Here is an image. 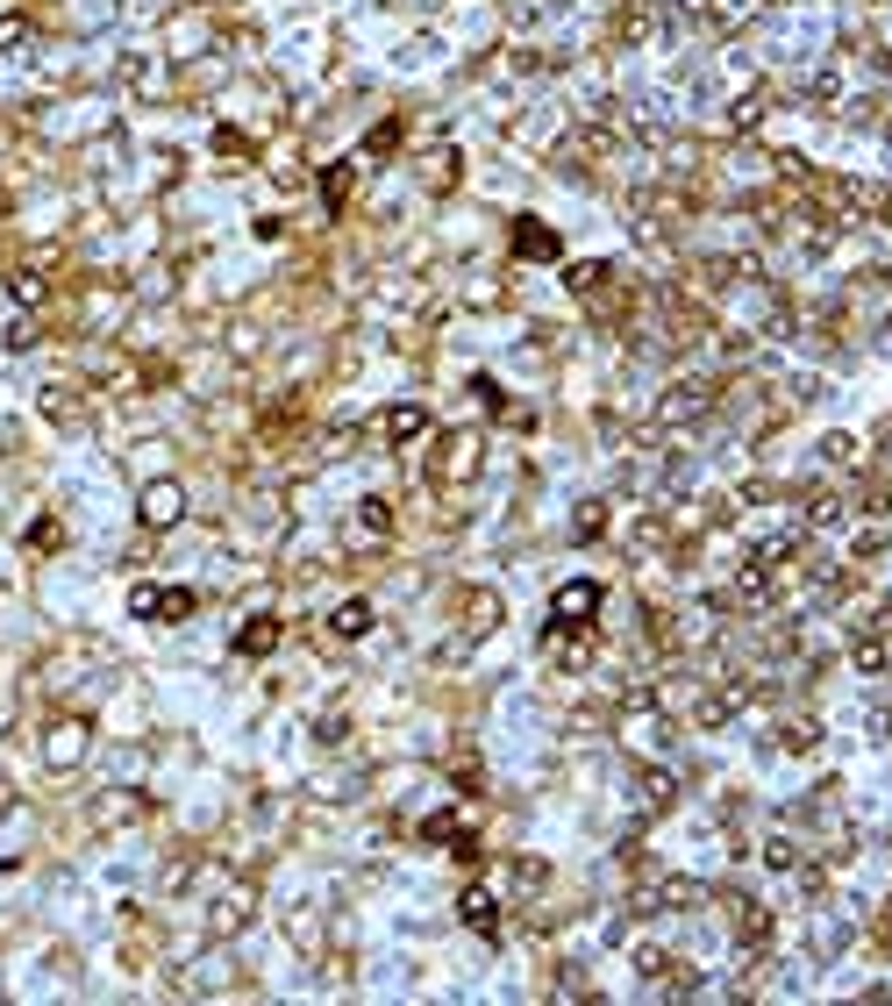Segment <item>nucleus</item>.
<instances>
[{
	"mask_svg": "<svg viewBox=\"0 0 892 1006\" xmlns=\"http://www.w3.org/2000/svg\"><path fill=\"white\" fill-rule=\"evenodd\" d=\"M450 172H458V158H450V150H436V158H429V186L443 193V186H450Z\"/></svg>",
	"mask_w": 892,
	"mask_h": 1006,
	"instance_id": "a878e982",
	"label": "nucleus"
},
{
	"mask_svg": "<svg viewBox=\"0 0 892 1006\" xmlns=\"http://www.w3.org/2000/svg\"><path fill=\"white\" fill-rule=\"evenodd\" d=\"M351 186H357V164H351V158H343V164H329V172H322V201H329V207H343V201H351Z\"/></svg>",
	"mask_w": 892,
	"mask_h": 1006,
	"instance_id": "2eb2a0df",
	"label": "nucleus"
},
{
	"mask_svg": "<svg viewBox=\"0 0 892 1006\" xmlns=\"http://www.w3.org/2000/svg\"><path fill=\"white\" fill-rule=\"evenodd\" d=\"M421 429H429V408H393V414H386V435H393V443H415Z\"/></svg>",
	"mask_w": 892,
	"mask_h": 1006,
	"instance_id": "dca6fc26",
	"label": "nucleus"
},
{
	"mask_svg": "<svg viewBox=\"0 0 892 1006\" xmlns=\"http://www.w3.org/2000/svg\"><path fill=\"white\" fill-rule=\"evenodd\" d=\"M393 150H400V122H379L365 137V158H393Z\"/></svg>",
	"mask_w": 892,
	"mask_h": 1006,
	"instance_id": "aec40b11",
	"label": "nucleus"
},
{
	"mask_svg": "<svg viewBox=\"0 0 892 1006\" xmlns=\"http://www.w3.org/2000/svg\"><path fill=\"white\" fill-rule=\"evenodd\" d=\"M514 250H522V258H536V264H550L557 258V229L542 215H522L514 221Z\"/></svg>",
	"mask_w": 892,
	"mask_h": 1006,
	"instance_id": "0eeeda50",
	"label": "nucleus"
},
{
	"mask_svg": "<svg viewBox=\"0 0 892 1006\" xmlns=\"http://www.w3.org/2000/svg\"><path fill=\"white\" fill-rule=\"evenodd\" d=\"M464 628H472V636H493V628H501V599L472 593V599H464Z\"/></svg>",
	"mask_w": 892,
	"mask_h": 1006,
	"instance_id": "ddd939ff",
	"label": "nucleus"
},
{
	"mask_svg": "<svg viewBox=\"0 0 892 1006\" xmlns=\"http://www.w3.org/2000/svg\"><path fill=\"white\" fill-rule=\"evenodd\" d=\"M593 607H600V585L593 578H579V585H557V599H550V614H557V628H585L593 621Z\"/></svg>",
	"mask_w": 892,
	"mask_h": 1006,
	"instance_id": "423d86ee",
	"label": "nucleus"
},
{
	"mask_svg": "<svg viewBox=\"0 0 892 1006\" xmlns=\"http://www.w3.org/2000/svg\"><path fill=\"white\" fill-rule=\"evenodd\" d=\"M671 792H678V778H671V771H643V800H649V807H664Z\"/></svg>",
	"mask_w": 892,
	"mask_h": 1006,
	"instance_id": "4be33fe9",
	"label": "nucleus"
},
{
	"mask_svg": "<svg viewBox=\"0 0 892 1006\" xmlns=\"http://www.w3.org/2000/svg\"><path fill=\"white\" fill-rule=\"evenodd\" d=\"M86 749H94V721L86 714H57L51 728H43V764H51V771H79Z\"/></svg>",
	"mask_w": 892,
	"mask_h": 1006,
	"instance_id": "f257e3e1",
	"label": "nucleus"
},
{
	"mask_svg": "<svg viewBox=\"0 0 892 1006\" xmlns=\"http://www.w3.org/2000/svg\"><path fill=\"white\" fill-rule=\"evenodd\" d=\"M571 286H579V293H593V286H608V264H571Z\"/></svg>",
	"mask_w": 892,
	"mask_h": 1006,
	"instance_id": "393cba45",
	"label": "nucleus"
},
{
	"mask_svg": "<svg viewBox=\"0 0 892 1006\" xmlns=\"http://www.w3.org/2000/svg\"><path fill=\"white\" fill-rule=\"evenodd\" d=\"M357 521H365L372 536H386V529H393V507H386V500H365V507H357Z\"/></svg>",
	"mask_w": 892,
	"mask_h": 1006,
	"instance_id": "b1692460",
	"label": "nucleus"
},
{
	"mask_svg": "<svg viewBox=\"0 0 892 1006\" xmlns=\"http://www.w3.org/2000/svg\"><path fill=\"white\" fill-rule=\"evenodd\" d=\"M458 913H464V928H472V935H501V899H493L486 885H472V893L458 899Z\"/></svg>",
	"mask_w": 892,
	"mask_h": 1006,
	"instance_id": "6e6552de",
	"label": "nucleus"
},
{
	"mask_svg": "<svg viewBox=\"0 0 892 1006\" xmlns=\"http://www.w3.org/2000/svg\"><path fill=\"white\" fill-rule=\"evenodd\" d=\"M215 150H222V158H244L250 137H244V129H215Z\"/></svg>",
	"mask_w": 892,
	"mask_h": 1006,
	"instance_id": "bb28decb",
	"label": "nucleus"
},
{
	"mask_svg": "<svg viewBox=\"0 0 892 1006\" xmlns=\"http://www.w3.org/2000/svg\"><path fill=\"white\" fill-rule=\"evenodd\" d=\"M236 650H244V657H271V650H279V621H271V614H257V621H244V636H236Z\"/></svg>",
	"mask_w": 892,
	"mask_h": 1006,
	"instance_id": "9d476101",
	"label": "nucleus"
},
{
	"mask_svg": "<svg viewBox=\"0 0 892 1006\" xmlns=\"http://www.w3.org/2000/svg\"><path fill=\"white\" fill-rule=\"evenodd\" d=\"M329 628H336L343 642H351V636H365V628H372V607H365V599H343V607L329 614Z\"/></svg>",
	"mask_w": 892,
	"mask_h": 1006,
	"instance_id": "4468645a",
	"label": "nucleus"
},
{
	"mask_svg": "<svg viewBox=\"0 0 892 1006\" xmlns=\"http://www.w3.org/2000/svg\"><path fill=\"white\" fill-rule=\"evenodd\" d=\"M22 543L36 550V558H51V550H65V521H57V515H36V521H29V536H22Z\"/></svg>",
	"mask_w": 892,
	"mask_h": 1006,
	"instance_id": "f8f14e48",
	"label": "nucleus"
},
{
	"mask_svg": "<svg viewBox=\"0 0 892 1006\" xmlns=\"http://www.w3.org/2000/svg\"><path fill=\"white\" fill-rule=\"evenodd\" d=\"M36 336H43V322H36V307H29V314H22V322H14V328H8V350H29V343H36Z\"/></svg>",
	"mask_w": 892,
	"mask_h": 1006,
	"instance_id": "5701e85b",
	"label": "nucleus"
},
{
	"mask_svg": "<svg viewBox=\"0 0 892 1006\" xmlns=\"http://www.w3.org/2000/svg\"><path fill=\"white\" fill-rule=\"evenodd\" d=\"M143 814H150V800H143L136 786H108V792L94 800V821H100V829H129V821H143Z\"/></svg>",
	"mask_w": 892,
	"mask_h": 1006,
	"instance_id": "39448f33",
	"label": "nucleus"
},
{
	"mask_svg": "<svg viewBox=\"0 0 892 1006\" xmlns=\"http://www.w3.org/2000/svg\"><path fill=\"white\" fill-rule=\"evenodd\" d=\"M479 450H486V443H479L472 429L450 435V443H443V478H472V472H479Z\"/></svg>",
	"mask_w": 892,
	"mask_h": 1006,
	"instance_id": "1a4fd4ad",
	"label": "nucleus"
},
{
	"mask_svg": "<svg viewBox=\"0 0 892 1006\" xmlns=\"http://www.w3.org/2000/svg\"><path fill=\"white\" fill-rule=\"evenodd\" d=\"M129 86H136L143 100H158V94H164V72H158V65H129Z\"/></svg>",
	"mask_w": 892,
	"mask_h": 1006,
	"instance_id": "412c9836",
	"label": "nucleus"
},
{
	"mask_svg": "<svg viewBox=\"0 0 892 1006\" xmlns=\"http://www.w3.org/2000/svg\"><path fill=\"white\" fill-rule=\"evenodd\" d=\"M129 614H136V621H186V614H193V593H186V585H136V593H129Z\"/></svg>",
	"mask_w": 892,
	"mask_h": 1006,
	"instance_id": "7ed1b4c3",
	"label": "nucleus"
},
{
	"mask_svg": "<svg viewBox=\"0 0 892 1006\" xmlns=\"http://www.w3.org/2000/svg\"><path fill=\"white\" fill-rule=\"evenodd\" d=\"M250 913H257V885L236 878L229 893H215V907H207V928H215V935H236V928H250Z\"/></svg>",
	"mask_w": 892,
	"mask_h": 1006,
	"instance_id": "20e7f679",
	"label": "nucleus"
},
{
	"mask_svg": "<svg viewBox=\"0 0 892 1006\" xmlns=\"http://www.w3.org/2000/svg\"><path fill=\"white\" fill-rule=\"evenodd\" d=\"M8 300L14 307H43V300H51V279L43 272H8Z\"/></svg>",
	"mask_w": 892,
	"mask_h": 1006,
	"instance_id": "9b49d317",
	"label": "nucleus"
},
{
	"mask_svg": "<svg viewBox=\"0 0 892 1006\" xmlns=\"http://www.w3.org/2000/svg\"><path fill=\"white\" fill-rule=\"evenodd\" d=\"M136 521H143L150 536L179 529V521H186V493H179V478H150V486L136 493Z\"/></svg>",
	"mask_w": 892,
	"mask_h": 1006,
	"instance_id": "f03ea898",
	"label": "nucleus"
},
{
	"mask_svg": "<svg viewBox=\"0 0 892 1006\" xmlns=\"http://www.w3.org/2000/svg\"><path fill=\"white\" fill-rule=\"evenodd\" d=\"M36 408H43V422H72V414H79V400H72L65 386H43V393H36Z\"/></svg>",
	"mask_w": 892,
	"mask_h": 1006,
	"instance_id": "f3484780",
	"label": "nucleus"
},
{
	"mask_svg": "<svg viewBox=\"0 0 892 1006\" xmlns=\"http://www.w3.org/2000/svg\"><path fill=\"white\" fill-rule=\"evenodd\" d=\"M571 536H579V543H600V536H608V507L585 500V507H579V521H571Z\"/></svg>",
	"mask_w": 892,
	"mask_h": 1006,
	"instance_id": "a211bd4d",
	"label": "nucleus"
},
{
	"mask_svg": "<svg viewBox=\"0 0 892 1006\" xmlns=\"http://www.w3.org/2000/svg\"><path fill=\"white\" fill-rule=\"evenodd\" d=\"M421 835H429V843H450V835H458V814H436V821H429Z\"/></svg>",
	"mask_w": 892,
	"mask_h": 1006,
	"instance_id": "cd10ccee",
	"label": "nucleus"
},
{
	"mask_svg": "<svg viewBox=\"0 0 892 1006\" xmlns=\"http://www.w3.org/2000/svg\"><path fill=\"white\" fill-rule=\"evenodd\" d=\"M22 43H29V14L22 8H0V57L22 51Z\"/></svg>",
	"mask_w": 892,
	"mask_h": 1006,
	"instance_id": "6ab92c4d",
	"label": "nucleus"
}]
</instances>
